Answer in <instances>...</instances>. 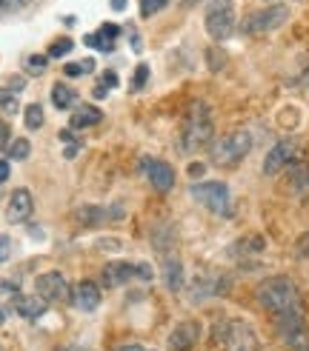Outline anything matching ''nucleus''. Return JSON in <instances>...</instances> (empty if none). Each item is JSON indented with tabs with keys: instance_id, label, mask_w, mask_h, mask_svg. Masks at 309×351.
Instances as JSON below:
<instances>
[{
	"instance_id": "obj_20",
	"label": "nucleus",
	"mask_w": 309,
	"mask_h": 351,
	"mask_svg": "<svg viewBox=\"0 0 309 351\" xmlns=\"http://www.w3.org/2000/svg\"><path fill=\"white\" fill-rule=\"evenodd\" d=\"M163 280H166L169 291H181V286H183V266L172 252L163 254Z\"/></svg>"
},
{
	"instance_id": "obj_48",
	"label": "nucleus",
	"mask_w": 309,
	"mask_h": 351,
	"mask_svg": "<svg viewBox=\"0 0 309 351\" xmlns=\"http://www.w3.org/2000/svg\"><path fill=\"white\" fill-rule=\"evenodd\" d=\"M0 323H3V311H0Z\"/></svg>"
},
{
	"instance_id": "obj_32",
	"label": "nucleus",
	"mask_w": 309,
	"mask_h": 351,
	"mask_svg": "<svg viewBox=\"0 0 309 351\" xmlns=\"http://www.w3.org/2000/svg\"><path fill=\"white\" fill-rule=\"evenodd\" d=\"M169 0H141V14L144 17H152V14H158L161 9H166Z\"/></svg>"
},
{
	"instance_id": "obj_13",
	"label": "nucleus",
	"mask_w": 309,
	"mask_h": 351,
	"mask_svg": "<svg viewBox=\"0 0 309 351\" xmlns=\"http://www.w3.org/2000/svg\"><path fill=\"white\" fill-rule=\"evenodd\" d=\"M34 212V200H32V191L29 189H14L12 197H9V206H6V220L9 223H23L29 220Z\"/></svg>"
},
{
	"instance_id": "obj_26",
	"label": "nucleus",
	"mask_w": 309,
	"mask_h": 351,
	"mask_svg": "<svg viewBox=\"0 0 309 351\" xmlns=\"http://www.w3.org/2000/svg\"><path fill=\"white\" fill-rule=\"evenodd\" d=\"M146 80H149V66H146V63H137V66H135V77H132V83H129V89H132V92H141L144 86H146Z\"/></svg>"
},
{
	"instance_id": "obj_11",
	"label": "nucleus",
	"mask_w": 309,
	"mask_h": 351,
	"mask_svg": "<svg viewBox=\"0 0 309 351\" xmlns=\"http://www.w3.org/2000/svg\"><path fill=\"white\" fill-rule=\"evenodd\" d=\"M144 169H146V178H149L154 191H172V186H175V169H172L166 160L144 157Z\"/></svg>"
},
{
	"instance_id": "obj_2",
	"label": "nucleus",
	"mask_w": 309,
	"mask_h": 351,
	"mask_svg": "<svg viewBox=\"0 0 309 351\" xmlns=\"http://www.w3.org/2000/svg\"><path fill=\"white\" fill-rule=\"evenodd\" d=\"M212 140H215V120H212L209 103L192 100L183 114V126H181V137H178L181 152L195 154L206 146H212Z\"/></svg>"
},
{
	"instance_id": "obj_7",
	"label": "nucleus",
	"mask_w": 309,
	"mask_h": 351,
	"mask_svg": "<svg viewBox=\"0 0 309 351\" xmlns=\"http://www.w3.org/2000/svg\"><path fill=\"white\" fill-rule=\"evenodd\" d=\"M192 197L203 208H209L212 215H218V217H229L232 215V195H229V186L223 180L192 183Z\"/></svg>"
},
{
	"instance_id": "obj_49",
	"label": "nucleus",
	"mask_w": 309,
	"mask_h": 351,
	"mask_svg": "<svg viewBox=\"0 0 309 351\" xmlns=\"http://www.w3.org/2000/svg\"><path fill=\"white\" fill-rule=\"evenodd\" d=\"M0 351H3V346H0Z\"/></svg>"
},
{
	"instance_id": "obj_45",
	"label": "nucleus",
	"mask_w": 309,
	"mask_h": 351,
	"mask_svg": "<svg viewBox=\"0 0 309 351\" xmlns=\"http://www.w3.org/2000/svg\"><path fill=\"white\" fill-rule=\"evenodd\" d=\"M80 63H83L86 72H92V69H95V60H92V58H86V60H80Z\"/></svg>"
},
{
	"instance_id": "obj_1",
	"label": "nucleus",
	"mask_w": 309,
	"mask_h": 351,
	"mask_svg": "<svg viewBox=\"0 0 309 351\" xmlns=\"http://www.w3.org/2000/svg\"><path fill=\"white\" fill-rule=\"evenodd\" d=\"M255 297H258V303H261V308L269 311L272 317H284V314L304 308L301 289L295 286V280H289L284 274L261 280L258 289H255Z\"/></svg>"
},
{
	"instance_id": "obj_19",
	"label": "nucleus",
	"mask_w": 309,
	"mask_h": 351,
	"mask_svg": "<svg viewBox=\"0 0 309 351\" xmlns=\"http://www.w3.org/2000/svg\"><path fill=\"white\" fill-rule=\"evenodd\" d=\"M117 34H120V26L117 23H106V26H100L95 34H86V46H95L100 51H112Z\"/></svg>"
},
{
	"instance_id": "obj_31",
	"label": "nucleus",
	"mask_w": 309,
	"mask_h": 351,
	"mask_svg": "<svg viewBox=\"0 0 309 351\" xmlns=\"http://www.w3.org/2000/svg\"><path fill=\"white\" fill-rule=\"evenodd\" d=\"M75 49V43L69 40V38H63V40H55L52 43V49H49V58H63V55H69V51Z\"/></svg>"
},
{
	"instance_id": "obj_38",
	"label": "nucleus",
	"mask_w": 309,
	"mask_h": 351,
	"mask_svg": "<svg viewBox=\"0 0 309 351\" xmlns=\"http://www.w3.org/2000/svg\"><path fill=\"white\" fill-rule=\"evenodd\" d=\"M9 171H12V169H9V160H0V183L9 180Z\"/></svg>"
},
{
	"instance_id": "obj_39",
	"label": "nucleus",
	"mask_w": 309,
	"mask_h": 351,
	"mask_svg": "<svg viewBox=\"0 0 309 351\" xmlns=\"http://www.w3.org/2000/svg\"><path fill=\"white\" fill-rule=\"evenodd\" d=\"M137 277H141V280H149V277H152V269L146 266V263H141V266H137Z\"/></svg>"
},
{
	"instance_id": "obj_5",
	"label": "nucleus",
	"mask_w": 309,
	"mask_h": 351,
	"mask_svg": "<svg viewBox=\"0 0 309 351\" xmlns=\"http://www.w3.org/2000/svg\"><path fill=\"white\" fill-rule=\"evenodd\" d=\"M235 0H209L203 12V26L212 40H227L235 32Z\"/></svg>"
},
{
	"instance_id": "obj_35",
	"label": "nucleus",
	"mask_w": 309,
	"mask_h": 351,
	"mask_svg": "<svg viewBox=\"0 0 309 351\" xmlns=\"http://www.w3.org/2000/svg\"><path fill=\"white\" fill-rule=\"evenodd\" d=\"M63 72H66V77H80V75H86V69H83V63H66Z\"/></svg>"
},
{
	"instance_id": "obj_44",
	"label": "nucleus",
	"mask_w": 309,
	"mask_h": 351,
	"mask_svg": "<svg viewBox=\"0 0 309 351\" xmlns=\"http://www.w3.org/2000/svg\"><path fill=\"white\" fill-rule=\"evenodd\" d=\"M112 9L115 12H124L126 9V0H112Z\"/></svg>"
},
{
	"instance_id": "obj_22",
	"label": "nucleus",
	"mask_w": 309,
	"mask_h": 351,
	"mask_svg": "<svg viewBox=\"0 0 309 351\" xmlns=\"http://www.w3.org/2000/svg\"><path fill=\"white\" fill-rule=\"evenodd\" d=\"M289 186H292V191H298V195H309V163H292Z\"/></svg>"
},
{
	"instance_id": "obj_17",
	"label": "nucleus",
	"mask_w": 309,
	"mask_h": 351,
	"mask_svg": "<svg viewBox=\"0 0 309 351\" xmlns=\"http://www.w3.org/2000/svg\"><path fill=\"white\" fill-rule=\"evenodd\" d=\"M109 217H124V208H115V212H106V208H100V206H80L78 212H75V220L80 226H98V223H106Z\"/></svg>"
},
{
	"instance_id": "obj_37",
	"label": "nucleus",
	"mask_w": 309,
	"mask_h": 351,
	"mask_svg": "<svg viewBox=\"0 0 309 351\" xmlns=\"http://www.w3.org/2000/svg\"><path fill=\"white\" fill-rule=\"evenodd\" d=\"M109 89H112V86H109L106 80H103V83H98V86H95V89H92V95H95V97L100 100V97H106V95H109Z\"/></svg>"
},
{
	"instance_id": "obj_27",
	"label": "nucleus",
	"mask_w": 309,
	"mask_h": 351,
	"mask_svg": "<svg viewBox=\"0 0 309 351\" xmlns=\"http://www.w3.org/2000/svg\"><path fill=\"white\" fill-rule=\"evenodd\" d=\"M46 63H49V55H29L26 58V72L29 75H43Z\"/></svg>"
},
{
	"instance_id": "obj_24",
	"label": "nucleus",
	"mask_w": 309,
	"mask_h": 351,
	"mask_svg": "<svg viewBox=\"0 0 309 351\" xmlns=\"http://www.w3.org/2000/svg\"><path fill=\"white\" fill-rule=\"evenodd\" d=\"M23 123H26V129H41L43 126V106L41 103H29V106L23 109Z\"/></svg>"
},
{
	"instance_id": "obj_8",
	"label": "nucleus",
	"mask_w": 309,
	"mask_h": 351,
	"mask_svg": "<svg viewBox=\"0 0 309 351\" xmlns=\"http://www.w3.org/2000/svg\"><path fill=\"white\" fill-rule=\"evenodd\" d=\"M286 21H289V6L272 3V6H266V9L249 12L247 21H244V32H247V34H266V32L281 29Z\"/></svg>"
},
{
	"instance_id": "obj_10",
	"label": "nucleus",
	"mask_w": 309,
	"mask_h": 351,
	"mask_svg": "<svg viewBox=\"0 0 309 351\" xmlns=\"http://www.w3.org/2000/svg\"><path fill=\"white\" fill-rule=\"evenodd\" d=\"M34 289H38V297H43L46 303H63V300L72 297V286H69V280L60 271L41 274L38 283H34Z\"/></svg>"
},
{
	"instance_id": "obj_18",
	"label": "nucleus",
	"mask_w": 309,
	"mask_h": 351,
	"mask_svg": "<svg viewBox=\"0 0 309 351\" xmlns=\"http://www.w3.org/2000/svg\"><path fill=\"white\" fill-rule=\"evenodd\" d=\"M137 274V266H132V263H109L106 269H103V286H124L129 283V280Z\"/></svg>"
},
{
	"instance_id": "obj_40",
	"label": "nucleus",
	"mask_w": 309,
	"mask_h": 351,
	"mask_svg": "<svg viewBox=\"0 0 309 351\" xmlns=\"http://www.w3.org/2000/svg\"><path fill=\"white\" fill-rule=\"evenodd\" d=\"M115 351H144V348L137 346V343H124V346H120V348H115Z\"/></svg>"
},
{
	"instance_id": "obj_34",
	"label": "nucleus",
	"mask_w": 309,
	"mask_h": 351,
	"mask_svg": "<svg viewBox=\"0 0 309 351\" xmlns=\"http://www.w3.org/2000/svg\"><path fill=\"white\" fill-rule=\"evenodd\" d=\"M12 257V237H0V263H6Z\"/></svg>"
},
{
	"instance_id": "obj_33",
	"label": "nucleus",
	"mask_w": 309,
	"mask_h": 351,
	"mask_svg": "<svg viewBox=\"0 0 309 351\" xmlns=\"http://www.w3.org/2000/svg\"><path fill=\"white\" fill-rule=\"evenodd\" d=\"M95 249H103V252H117V249H120V240H115V237H100V240L95 243Z\"/></svg>"
},
{
	"instance_id": "obj_42",
	"label": "nucleus",
	"mask_w": 309,
	"mask_h": 351,
	"mask_svg": "<svg viewBox=\"0 0 309 351\" xmlns=\"http://www.w3.org/2000/svg\"><path fill=\"white\" fill-rule=\"evenodd\" d=\"M103 80H106V83L112 86V89H115V86H117V75H115V72H106V75H103Z\"/></svg>"
},
{
	"instance_id": "obj_6",
	"label": "nucleus",
	"mask_w": 309,
	"mask_h": 351,
	"mask_svg": "<svg viewBox=\"0 0 309 351\" xmlns=\"http://www.w3.org/2000/svg\"><path fill=\"white\" fill-rule=\"evenodd\" d=\"M275 328H278V337L289 351H309V317L304 308L275 317Z\"/></svg>"
},
{
	"instance_id": "obj_29",
	"label": "nucleus",
	"mask_w": 309,
	"mask_h": 351,
	"mask_svg": "<svg viewBox=\"0 0 309 351\" xmlns=\"http://www.w3.org/2000/svg\"><path fill=\"white\" fill-rule=\"evenodd\" d=\"M0 109L3 112H9V114H14L17 109V97H14V92H9V89H0Z\"/></svg>"
},
{
	"instance_id": "obj_23",
	"label": "nucleus",
	"mask_w": 309,
	"mask_h": 351,
	"mask_svg": "<svg viewBox=\"0 0 309 351\" xmlns=\"http://www.w3.org/2000/svg\"><path fill=\"white\" fill-rule=\"evenodd\" d=\"M52 103H55V109H72L78 103V92L72 89V86L55 83L52 86Z\"/></svg>"
},
{
	"instance_id": "obj_16",
	"label": "nucleus",
	"mask_w": 309,
	"mask_h": 351,
	"mask_svg": "<svg viewBox=\"0 0 309 351\" xmlns=\"http://www.w3.org/2000/svg\"><path fill=\"white\" fill-rule=\"evenodd\" d=\"M12 308L21 314V317L26 320H38L46 314V300L43 297H29V294H14V300H12Z\"/></svg>"
},
{
	"instance_id": "obj_43",
	"label": "nucleus",
	"mask_w": 309,
	"mask_h": 351,
	"mask_svg": "<svg viewBox=\"0 0 309 351\" xmlns=\"http://www.w3.org/2000/svg\"><path fill=\"white\" fill-rule=\"evenodd\" d=\"M189 174H192V178H198V174H203V166H201V163H192V166H189Z\"/></svg>"
},
{
	"instance_id": "obj_46",
	"label": "nucleus",
	"mask_w": 309,
	"mask_h": 351,
	"mask_svg": "<svg viewBox=\"0 0 309 351\" xmlns=\"http://www.w3.org/2000/svg\"><path fill=\"white\" fill-rule=\"evenodd\" d=\"M60 351H83L80 346H66V348H60Z\"/></svg>"
},
{
	"instance_id": "obj_4",
	"label": "nucleus",
	"mask_w": 309,
	"mask_h": 351,
	"mask_svg": "<svg viewBox=\"0 0 309 351\" xmlns=\"http://www.w3.org/2000/svg\"><path fill=\"white\" fill-rule=\"evenodd\" d=\"M215 343L220 351H261L255 328L247 320H220L215 326Z\"/></svg>"
},
{
	"instance_id": "obj_3",
	"label": "nucleus",
	"mask_w": 309,
	"mask_h": 351,
	"mask_svg": "<svg viewBox=\"0 0 309 351\" xmlns=\"http://www.w3.org/2000/svg\"><path fill=\"white\" fill-rule=\"evenodd\" d=\"M252 146H255L252 132L249 129H235V132H227L223 137L212 140L209 157H212L215 166H238L252 152Z\"/></svg>"
},
{
	"instance_id": "obj_30",
	"label": "nucleus",
	"mask_w": 309,
	"mask_h": 351,
	"mask_svg": "<svg viewBox=\"0 0 309 351\" xmlns=\"http://www.w3.org/2000/svg\"><path fill=\"white\" fill-rule=\"evenodd\" d=\"M32 0H0V14H14V12H23Z\"/></svg>"
},
{
	"instance_id": "obj_41",
	"label": "nucleus",
	"mask_w": 309,
	"mask_h": 351,
	"mask_svg": "<svg viewBox=\"0 0 309 351\" xmlns=\"http://www.w3.org/2000/svg\"><path fill=\"white\" fill-rule=\"evenodd\" d=\"M78 152H80V143H69L66 146V157H75Z\"/></svg>"
},
{
	"instance_id": "obj_25",
	"label": "nucleus",
	"mask_w": 309,
	"mask_h": 351,
	"mask_svg": "<svg viewBox=\"0 0 309 351\" xmlns=\"http://www.w3.org/2000/svg\"><path fill=\"white\" fill-rule=\"evenodd\" d=\"M29 152H32L29 140L26 137H17V140H12V143H9V160H26Z\"/></svg>"
},
{
	"instance_id": "obj_47",
	"label": "nucleus",
	"mask_w": 309,
	"mask_h": 351,
	"mask_svg": "<svg viewBox=\"0 0 309 351\" xmlns=\"http://www.w3.org/2000/svg\"><path fill=\"white\" fill-rule=\"evenodd\" d=\"M183 3H186V6H195V3H201V0H183Z\"/></svg>"
},
{
	"instance_id": "obj_14",
	"label": "nucleus",
	"mask_w": 309,
	"mask_h": 351,
	"mask_svg": "<svg viewBox=\"0 0 309 351\" xmlns=\"http://www.w3.org/2000/svg\"><path fill=\"white\" fill-rule=\"evenodd\" d=\"M198 340H201V323L198 320H183L169 335V351H189Z\"/></svg>"
},
{
	"instance_id": "obj_15",
	"label": "nucleus",
	"mask_w": 309,
	"mask_h": 351,
	"mask_svg": "<svg viewBox=\"0 0 309 351\" xmlns=\"http://www.w3.org/2000/svg\"><path fill=\"white\" fill-rule=\"evenodd\" d=\"M223 289H227V280H218V277H209V274H201V277H195L192 289H189V297H192L195 303H201V300H206V297L220 294Z\"/></svg>"
},
{
	"instance_id": "obj_12",
	"label": "nucleus",
	"mask_w": 309,
	"mask_h": 351,
	"mask_svg": "<svg viewBox=\"0 0 309 351\" xmlns=\"http://www.w3.org/2000/svg\"><path fill=\"white\" fill-rule=\"evenodd\" d=\"M78 311H95L100 306V286L95 280H80V283L72 286V297H69Z\"/></svg>"
},
{
	"instance_id": "obj_9",
	"label": "nucleus",
	"mask_w": 309,
	"mask_h": 351,
	"mask_svg": "<svg viewBox=\"0 0 309 351\" xmlns=\"http://www.w3.org/2000/svg\"><path fill=\"white\" fill-rule=\"evenodd\" d=\"M298 152H301V146H298V140L295 137H286V140H278L269 152H266V157H264V174H278V171H284L286 166H292L298 160Z\"/></svg>"
},
{
	"instance_id": "obj_28",
	"label": "nucleus",
	"mask_w": 309,
	"mask_h": 351,
	"mask_svg": "<svg viewBox=\"0 0 309 351\" xmlns=\"http://www.w3.org/2000/svg\"><path fill=\"white\" fill-rule=\"evenodd\" d=\"M292 254H295L298 260H309V229L298 234L295 245H292Z\"/></svg>"
},
{
	"instance_id": "obj_21",
	"label": "nucleus",
	"mask_w": 309,
	"mask_h": 351,
	"mask_svg": "<svg viewBox=\"0 0 309 351\" xmlns=\"http://www.w3.org/2000/svg\"><path fill=\"white\" fill-rule=\"evenodd\" d=\"M100 117H103V112L98 109V106H78L75 109V114H72V129H89V126H95V123H100Z\"/></svg>"
},
{
	"instance_id": "obj_36",
	"label": "nucleus",
	"mask_w": 309,
	"mask_h": 351,
	"mask_svg": "<svg viewBox=\"0 0 309 351\" xmlns=\"http://www.w3.org/2000/svg\"><path fill=\"white\" fill-rule=\"evenodd\" d=\"M9 137H12L9 123H6V120H0V149H6V146H9Z\"/></svg>"
}]
</instances>
